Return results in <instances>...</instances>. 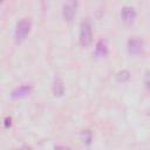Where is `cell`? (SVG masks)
Listing matches in <instances>:
<instances>
[{"mask_svg": "<svg viewBox=\"0 0 150 150\" xmlns=\"http://www.w3.org/2000/svg\"><path fill=\"white\" fill-rule=\"evenodd\" d=\"M81 139H82L83 143L89 144L90 141H91V132H90L89 130H84V131H82V134H81Z\"/></svg>", "mask_w": 150, "mask_h": 150, "instance_id": "30bf717a", "label": "cell"}, {"mask_svg": "<svg viewBox=\"0 0 150 150\" xmlns=\"http://www.w3.org/2000/svg\"><path fill=\"white\" fill-rule=\"evenodd\" d=\"M1 1H2V0H0V2H1Z\"/></svg>", "mask_w": 150, "mask_h": 150, "instance_id": "8fae6325", "label": "cell"}, {"mask_svg": "<svg viewBox=\"0 0 150 150\" xmlns=\"http://www.w3.org/2000/svg\"><path fill=\"white\" fill-rule=\"evenodd\" d=\"M107 53H108V47H107L105 42H104V41H98V42L96 43L95 50H94L95 56H97V57H103V56L107 55Z\"/></svg>", "mask_w": 150, "mask_h": 150, "instance_id": "ba28073f", "label": "cell"}, {"mask_svg": "<svg viewBox=\"0 0 150 150\" xmlns=\"http://www.w3.org/2000/svg\"><path fill=\"white\" fill-rule=\"evenodd\" d=\"M64 91V86H63V81L60 76H56L53 83V93L55 96H61Z\"/></svg>", "mask_w": 150, "mask_h": 150, "instance_id": "52a82bcc", "label": "cell"}, {"mask_svg": "<svg viewBox=\"0 0 150 150\" xmlns=\"http://www.w3.org/2000/svg\"><path fill=\"white\" fill-rule=\"evenodd\" d=\"M121 18H122V20H123L124 23L129 25V23L134 22L135 18H136V12H135V9L132 7L125 6L121 11Z\"/></svg>", "mask_w": 150, "mask_h": 150, "instance_id": "5b68a950", "label": "cell"}, {"mask_svg": "<svg viewBox=\"0 0 150 150\" xmlns=\"http://www.w3.org/2000/svg\"><path fill=\"white\" fill-rule=\"evenodd\" d=\"M80 43L83 47H88L91 43L93 40V33H91V26L88 20L83 21L80 26Z\"/></svg>", "mask_w": 150, "mask_h": 150, "instance_id": "6da1fadb", "label": "cell"}, {"mask_svg": "<svg viewBox=\"0 0 150 150\" xmlns=\"http://www.w3.org/2000/svg\"><path fill=\"white\" fill-rule=\"evenodd\" d=\"M30 91H32L30 86H20V87L15 88L12 91V97L13 98H21V97H25V96L29 95Z\"/></svg>", "mask_w": 150, "mask_h": 150, "instance_id": "8992f818", "label": "cell"}, {"mask_svg": "<svg viewBox=\"0 0 150 150\" xmlns=\"http://www.w3.org/2000/svg\"><path fill=\"white\" fill-rule=\"evenodd\" d=\"M30 21L28 19H22L18 22L16 28H15V38L16 41H22L26 39V36L28 35V33L30 32Z\"/></svg>", "mask_w": 150, "mask_h": 150, "instance_id": "7a4b0ae2", "label": "cell"}, {"mask_svg": "<svg viewBox=\"0 0 150 150\" xmlns=\"http://www.w3.org/2000/svg\"><path fill=\"white\" fill-rule=\"evenodd\" d=\"M144 49V42L141 40V39H137V38H134V39H130L129 42H128V50L130 54L132 55H138L143 52Z\"/></svg>", "mask_w": 150, "mask_h": 150, "instance_id": "277c9868", "label": "cell"}, {"mask_svg": "<svg viewBox=\"0 0 150 150\" xmlns=\"http://www.w3.org/2000/svg\"><path fill=\"white\" fill-rule=\"evenodd\" d=\"M77 0H67L62 7V15L66 21H71L76 14Z\"/></svg>", "mask_w": 150, "mask_h": 150, "instance_id": "3957f363", "label": "cell"}, {"mask_svg": "<svg viewBox=\"0 0 150 150\" xmlns=\"http://www.w3.org/2000/svg\"><path fill=\"white\" fill-rule=\"evenodd\" d=\"M129 79H130V73L128 70H121V71H118L116 74V80L118 82L123 83V82H127Z\"/></svg>", "mask_w": 150, "mask_h": 150, "instance_id": "9c48e42d", "label": "cell"}]
</instances>
